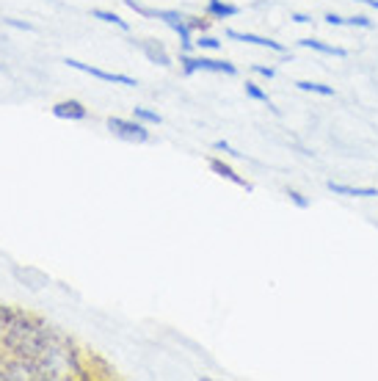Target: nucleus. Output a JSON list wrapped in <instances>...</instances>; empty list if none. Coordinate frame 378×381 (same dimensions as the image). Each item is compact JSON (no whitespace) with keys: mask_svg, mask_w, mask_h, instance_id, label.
Wrapping results in <instances>:
<instances>
[{"mask_svg":"<svg viewBox=\"0 0 378 381\" xmlns=\"http://www.w3.org/2000/svg\"><path fill=\"white\" fill-rule=\"evenodd\" d=\"M133 119H139V122H144V125H160V122H163L160 114H155L150 108H133Z\"/></svg>","mask_w":378,"mask_h":381,"instance_id":"nucleus-15","label":"nucleus"},{"mask_svg":"<svg viewBox=\"0 0 378 381\" xmlns=\"http://www.w3.org/2000/svg\"><path fill=\"white\" fill-rule=\"evenodd\" d=\"M180 64H182V72L185 75H194V72H219V75H237V67L229 64V61H216V59H205V56H191V53H182L180 56Z\"/></svg>","mask_w":378,"mask_h":381,"instance_id":"nucleus-2","label":"nucleus"},{"mask_svg":"<svg viewBox=\"0 0 378 381\" xmlns=\"http://www.w3.org/2000/svg\"><path fill=\"white\" fill-rule=\"evenodd\" d=\"M0 343L17 357L36 359L50 345V334L45 326L25 318L22 312H11L3 306L0 309Z\"/></svg>","mask_w":378,"mask_h":381,"instance_id":"nucleus-1","label":"nucleus"},{"mask_svg":"<svg viewBox=\"0 0 378 381\" xmlns=\"http://www.w3.org/2000/svg\"><path fill=\"white\" fill-rule=\"evenodd\" d=\"M254 72H257V75H262V77H268V80H274V77H276V70H274V67H262V64H254Z\"/></svg>","mask_w":378,"mask_h":381,"instance_id":"nucleus-22","label":"nucleus"},{"mask_svg":"<svg viewBox=\"0 0 378 381\" xmlns=\"http://www.w3.org/2000/svg\"><path fill=\"white\" fill-rule=\"evenodd\" d=\"M210 169H213V171H216L219 177H224V180H229V182H235V185H240V188H246V191H251V185H249V182H246V180H243L240 174H235V169H232V166H227L224 160H219V157H213V160H210Z\"/></svg>","mask_w":378,"mask_h":381,"instance_id":"nucleus-10","label":"nucleus"},{"mask_svg":"<svg viewBox=\"0 0 378 381\" xmlns=\"http://www.w3.org/2000/svg\"><path fill=\"white\" fill-rule=\"evenodd\" d=\"M290 20H293V22H299V25H306V22H312V17H309V14H304V11H296V14H290Z\"/></svg>","mask_w":378,"mask_h":381,"instance_id":"nucleus-24","label":"nucleus"},{"mask_svg":"<svg viewBox=\"0 0 378 381\" xmlns=\"http://www.w3.org/2000/svg\"><path fill=\"white\" fill-rule=\"evenodd\" d=\"M108 130H111L113 136L125 139V141H136V144L150 141V130H147V125L139 122V119H119V116H111V119H108Z\"/></svg>","mask_w":378,"mask_h":381,"instance_id":"nucleus-3","label":"nucleus"},{"mask_svg":"<svg viewBox=\"0 0 378 381\" xmlns=\"http://www.w3.org/2000/svg\"><path fill=\"white\" fill-rule=\"evenodd\" d=\"M326 188L334 196H348V199H373V196H378V188H359V185H345V182H334V180H329Z\"/></svg>","mask_w":378,"mask_h":381,"instance_id":"nucleus-6","label":"nucleus"},{"mask_svg":"<svg viewBox=\"0 0 378 381\" xmlns=\"http://www.w3.org/2000/svg\"><path fill=\"white\" fill-rule=\"evenodd\" d=\"M301 91H309V94H320V97H334V88L326 86V83H315V80H299L296 83Z\"/></svg>","mask_w":378,"mask_h":381,"instance_id":"nucleus-14","label":"nucleus"},{"mask_svg":"<svg viewBox=\"0 0 378 381\" xmlns=\"http://www.w3.org/2000/svg\"><path fill=\"white\" fill-rule=\"evenodd\" d=\"M323 20H326L329 25H334V28H342V25H345V17H340V14H334V11H329Z\"/></svg>","mask_w":378,"mask_h":381,"instance_id":"nucleus-21","label":"nucleus"},{"mask_svg":"<svg viewBox=\"0 0 378 381\" xmlns=\"http://www.w3.org/2000/svg\"><path fill=\"white\" fill-rule=\"evenodd\" d=\"M125 3H127L133 11H139L141 17H155V11H152V8H144V6H141V3H136V0H125Z\"/></svg>","mask_w":378,"mask_h":381,"instance_id":"nucleus-20","label":"nucleus"},{"mask_svg":"<svg viewBox=\"0 0 378 381\" xmlns=\"http://www.w3.org/2000/svg\"><path fill=\"white\" fill-rule=\"evenodd\" d=\"M53 116H58V119H75V122H80V119H86V116H88V111H86L77 100H64V102H56V105H53Z\"/></svg>","mask_w":378,"mask_h":381,"instance_id":"nucleus-7","label":"nucleus"},{"mask_svg":"<svg viewBox=\"0 0 378 381\" xmlns=\"http://www.w3.org/2000/svg\"><path fill=\"white\" fill-rule=\"evenodd\" d=\"M185 20H188V28H191V31H202V33H205V31L210 28V20H202V17H185Z\"/></svg>","mask_w":378,"mask_h":381,"instance_id":"nucleus-19","label":"nucleus"},{"mask_svg":"<svg viewBox=\"0 0 378 381\" xmlns=\"http://www.w3.org/2000/svg\"><path fill=\"white\" fill-rule=\"evenodd\" d=\"M299 45L306 50H315V53H323V56H334V59H348V50L345 47H337V45H326L320 39H299Z\"/></svg>","mask_w":378,"mask_h":381,"instance_id":"nucleus-9","label":"nucleus"},{"mask_svg":"<svg viewBox=\"0 0 378 381\" xmlns=\"http://www.w3.org/2000/svg\"><path fill=\"white\" fill-rule=\"evenodd\" d=\"M227 36H229V39H237V42H246V45H257V47L274 50V53H279V56H285V53H288V47H285L282 42H276V39H268V36H257V33H243V31H235V28H229Z\"/></svg>","mask_w":378,"mask_h":381,"instance_id":"nucleus-5","label":"nucleus"},{"mask_svg":"<svg viewBox=\"0 0 378 381\" xmlns=\"http://www.w3.org/2000/svg\"><path fill=\"white\" fill-rule=\"evenodd\" d=\"M205 14H207L210 20H229V17H237V14H240V6L227 3V0H207Z\"/></svg>","mask_w":378,"mask_h":381,"instance_id":"nucleus-8","label":"nucleus"},{"mask_svg":"<svg viewBox=\"0 0 378 381\" xmlns=\"http://www.w3.org/2000/svg\"><path fill=\"white\" fill-rule=\"evenodd\" d=\"M288 196H290V202H293L296 208H301V210H306V208H309V199L304 196L301 191H296V188H290V191H288Z\"/></svg>","mask_w":378,"mask_h":381,"instance_id":"nucleus-18","label":"nucleus"},{"mask_svg":"<svg viewBox=\"0 0 378 381\" xmlns=\"http://www.w3.org/2000/svg\"><path fill=\"white\" fill-rule=\"evenodd\" d=\"M216 150H221V153H227V155H232V157H243L240 153H235L232 147H229L227 141H216Z\"/></svg>","mask_w":378,"mask_h":381,"instance_id":"nucleus-23","label":"nucleus"},{"mask_svg":"<svg viewBox=\"0 0 378 381\" xmlns=\"http://www.w3.org/2000/svg\"><path fill=\"white\" fill-rule=\"evenodd\" d=\"M141 50L147 53V59L155 61V64H160V67H171V59L166 56V50H163L160 45H155V42H141Z\"/></svg>","mask_w":378,"mask_h":381,"instance_id":"nucleus-11","label":"nucleus"},{"mask_svg":"<svg viewBox=\"0 0 378 381\" xmlns=\"http://www.w3.org/2000/svg\"><path fill=\"white\" fill-rule=\"evenodd\" d=\"M91 17H97V20H102V22H108V25H116V28H122V31H130V25L119 17V14H113V11H105V8H94L91 11Z\"/></svg>","mask_w":378,"mask_h":381,"instance_id":"nucleus-13","label":"nucleus"},{"mask_svg":"<svg viewBox=\"0 0 378 381\" xmlns=\"http://www.w3.org/2000/svg\"><path fill=\"white\" fill-rule=\"evenodd\" d=\"M194 45H196V47H202V50H221V42H219V39H213V36H205V33H202Z\"/></svg>","mask_w":378,"mask_h":381,"instance_id":"nucleus-17","label":"nucleus"},{"mask_svg":"<svg viewBox=\"0 0 378 381\" xmlns=\"http://www.w3.org/2000/svg\"><path fill=\"white\" fill-rule=\"evenodd\" d=\"M243 91H246V97L249 100H257V102H262V105H268V108H274V102H271V97H268V91H262L254 80H246V86H243Z\"/></svg>","mask_w":378,"mask_h":381,"instance_id":"nucleus-12","label":"nucleus"},{"mask_svg":"<svg viewBox=\"0 0 378 381\" xmlns=\"http://www.w3.org/2000/svg\"><path fill=\"white\" fill-rule=\"evenodd\" d=\"M64 64H67V67H72V70L86 72V75L97 77V80H102V83H119V86H127V88L139 86V80H136V77L119 75V72H105V70H100V67H91V64H83V61H77V59H67Z\"/></svg>","mask_w":378,"mask_h":381,"instance_id":"nucleus-4","label":"nucleus"},{"mask_svg":"<svg viewBox=\"0 0 378 381\" xmlns=\"http://www.w3.org/2000/svg\"><path fill=\"white\" fill-rule=\"evenodd\" d=\"M356 3H365V6H370V8H376L378 11V0H356Z\"/></svg>","mask_w":378,"mask_h":381,"instance_id":"nucleus-25","label":"nucleus"},{"mask_svg":"<svg viewBox=\"0 0 378 381\" xmlns=\"http://www.w3.org/2000/svg\"><path fill=\"white\" fill-rule=\"evenodd\" d=\"M345 25H351V28H373V20L370 17H365V14H354V17H345Z\"/></svg>","mask_w":378,"mask_h":381,"instance_id":"nucleus-16","label":"nucleus"}]
</instances>
